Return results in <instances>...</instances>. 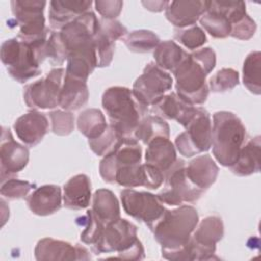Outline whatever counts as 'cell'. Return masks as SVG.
<instances>
[{
    "instance_id": "cell-1",
    "label": "cell",
    "mask_w": 261,
    "mask_h": 261,
    "mask_svg": "<svg viewBox=\"0 0 261 261\" xmlns=\"http://www.w3.org/2000/svg\"><path fill=\"white\" fill-rule=\"evenodd\" d=\"M215 52L209 47L188 53L172 72L176 82L175 93L194 106L203 104L209 94L206 77L215 67Z\"/></svg>"
},
{
    "instance_id": "cell-2",
    "label": "cell",
    "mask_w": 261,
    "mask_h": 261,
    "mask_svg": "<svg viewBox=\"0 0 261 261\" xmlns=\"http://www.w3.org/2000/svg\"><path fill=\"white\" fill-rule=\"evenodd\" d=\"M102 107L109 124L121 139H135L134 134L140 121L149 112L148 107L136 99L132 90L119 86L110 87L103 93Z\"/></svg>"
},
{
    "instance_id": "cell-3",
    "label": "cell",
    "mask_w": 261,
    "mask_h": 261,
    "mask_svg": "<svg viewBox=\"0 0 261 261\" xmlns=\"http://www.w3.org/2000/svg\"><path fill=\"white\" fill-rule=\"evenodd\" d=\"M48 37L34 42L15 37L2 43L1 60L12 79L23 84L41 73L40 64L46 59L45 45Z\"/></svg>"
},
{
    "instance_id": "cell-4",
    "label": "cell",
    "mask_w": 261,
    "mask_h": 261,
    "mask_svg": "<svg viewBox=\"0 0 261 261\" xmlns=\"http://www.w3.org/2000/svg\"><path fill=\"white\" fill-rule=\"evenodd\" d=\"M199 222L197 210L190 205L165 209L160 219L150 228L161 246V252H172L184 247Z\"/></svg>"
},
{
    "instance_id": "cell-5",
    "label": "cell",
    "mask_w": 261,
    "mask_h": 261,
    "mask_svg": "<svg viewBox=\"0 0 261 261\" xmlns=\"http://www.w3.org/2000/svg\"><path fill=\"white\" fill-rule=\"evenodd\" d=\"M246 128L241 119L230 111L213 114L211 146L214 158L222 166L230 167L245 143Z\"/></svg>"
},
{
    "instance_id": "cell-6",
    "label": "cell",
    "mask_w": 261,
    "mask_h": 261,
    "mask_svg": "<svg viewBox=\"0 0 261 261\" xmlns=\"http://www.w3.org/2000/svg\"><path fill=\"white\" fill-rule=\"evenodd\" d=\"M92 250L97 255L116 253L115 258L123 260L145 258L144 247L137 237V226L124 218L105 225Z\"/></svg>"
},
{
    "instance_id": "cell-7",
    "label": "cell",
    "mask_w": 261,
    "mask_h": 261,
    "mask_svg": "<svg viewBox=\"0 0 261 261\" xmlns=\"http://www.w3.org/2000/svg\"><path fill=\"white\" fill-rule=\"evenodd\" d=\"M224 233L223 222L216 215L198 222L189 242L170 255L171 260H209Z\"/></svg>"
},
{
    "instance_id": "cell-8",
    "label": "cell",
    "mask_w": 261,
    "mask_h": 261,
    "mask_svg": "<svg viewBox=\"0 0 261 261\" xmlns=\"http://www.w3.org/2000/svg\"><path fill=\"white\" fill-rule=\"evenodd\" d=\"M184 127L186 130L174 141L177 151L182 156L192 157L210 149L212 122L207 110L197 107L196 113Z\"/></svg>"
},
{
    "instance_id": "cell-9",
    "label": "cell",
    "mask_w": 261,
    "mask_h": 261,
    "mask_svg": "<svg viewBox=\"0 0 261 261\" xmlns=\"http://www.w3.org/2000/svg\"><path fill=\"white\" fill-rule=\"evenodd\" d=\"M164 187L157 197L169 206H179L184 203H194L205 191L194 186L186 174V162L176 159L171 168L164 174Z\"/></svg>"
},
{
    "instance_id": "cell-10",
    "label": "cell",
    "mask_w": 261,
    "mask_h": 261,
    "mask_svg": "<svg viewBox=\"0 0 261 261\" xmlns=\"http://www.w3.org/2000/svg\"><path fill=\"white\" fill-rule=\"evenodd\" d=\"M12 13L19 25L17 38L25 42H34L48 37L45 27L44 9L46 1L13 0L11 1Z\"/></svg>"
},
{
    "instance_id": "cell-11",
    "label": "cell",
    "mask_w": 261,
    "mask_h": 261,
    "mask_svg": "<svg viewBox=\"0 0 261 261\" xmlns=\"http://www.w3.org/2000/svg\"><path fill=\"white\" fill-rule=\"evenodd\" d=\"M64 75V68H53L46 76L25 86L23 100L27 106L33 109H52L59 106Z\"/></svg>"
},
{
    "instance_id": "cell-12",
    "label": "cell",
    "mask_w": 261,
    "mask_h": 261,
    "mask_svg": "<svg viewBox=\"0 0 261 261\" xmlns=\"http://www.w3.org/2000/svg\"><path fill=\"white\" fill-rule=\"evenodd\" d=\"M172 82L167 71L155 62H149L134 83L132 92L140 103L148 107L158 102L171 89Z\"/></svg>"
},
{
    "instance_id": "cell-13",
    "label": "cell",
    "mask_w": 261,
    "mask_h": 261,
    "mask_svg": "<svg viewBox=\"0 0 261 261\" xmlns=\"http://www.w3.org/2000/svg\"><path fill=\"white\" fill-rule=\"evenodd\" d=\"M120 200L125 213L142 221L151 228L163 215L165 208L157 195L124 189L120 192Z\"/></svg>"
},
{
    "instance_id": "cell-14",
    "label": "cell",
    "mask_w": 261,
    "mask_h": 261,
    "mask_svg": "<svg viewBox=\"0 0 261 261\" xmlns=\"http://www.w3.org/2000/svg\"><path fill=\"white\" fill-rule=\"evenodd\" d=\"M142 148L136 139H120L113 150L100 162L99 172L104 181L114 184L118 168L141 163Z\"/></svg>"
},
{
    "instance_id": "cell-15",
    "label": "cell",
    "mask_w": 261,
    "mask_h": 261,
    "mask_svg": "<svg viewBox=\"0 0 261 261\" xmlns=\"http://www.w3.org/2000/svg\"><path fill=\"white\" fill-rule=\"evenodd\" d=\"M29 150L17 143L8 127H2L0 144L1 181L21 171L29 162Z\"/></svg>"
},
{
    "instance_id": "cell-16",
    "label": "cell",
    "mask_w": 261,
    "mask_h": 261,
    "mask_svg": "<svg viewBox=\"0 0 261 261\" xmlns=\"http://www.w3.org/2000/svg\"><path fill=\"white\" fill-rule=\"evenodd\" d=\"M127 35L126 28L115 19H99V29L94 37L97 66H108L113 58L115 41Z\"/></svg>"
},
{
    "instance_id": "cell-17",
    "label": "cell",
    "mask_w": 261,
    "mask_h": 261,
    "mask_svg": "<svg viewBox=\"0 0 261 261\" xmlns=\"http://www.w3.org/2000/svg\"><path fill=\"white\" fill-rule=\"evenodd\" d=\"M98 29L99 19L92 11H88L80 15L71 22L64 25L59 33L67 53L79 47L92 43Z\"/></svg>"
},
{
    "instance_id": "cell-18",
    "label": "cell",
    "mask_w": 261,
    "mask_h": 261,
    "mask_svg": "<svg viewBox=\"0 0 261 261\" xmlns=\"http://www.w3.org/2000/svg\"><path fill=\"white\" fill-rule=\"evenodd\" d=\"M164 181V174L147 163H138L117 169L115 181L123 188L146 187L150 190L158 189Z\"/></svg>"
},
{
    "instance_id": "cell-19",
    "label": "cell",
    "mask_w": 261,
    "mask_h": 261,
    "mask_svg": "<svg viewBox=\"0 0 261 261\" xmlns=\"http://www.w3.org/2000/svg\"><path fill=\"white\" fill-rule=\"evenodd\" d=\"M35 257L39 261L89 260L91 258L85 247L72 246L68 242L52 238H44L37 243Z\"/></svg>"
},
{
    "instance_id": "cell-20",
    "label": "cell",
    "mask_w": 261,
    "mask_h": 261,
    "mask_svg": "<svg viewBox=\"0 0 261 261\" xmlns=\"http://www.w3.org/2000/svg\"><path fill=\"white\" fill-rule=\"evenodd\" d=\"M48 128L49 121L47 116L45 113L37 110L22 114L13 124V129L17 138L29 147L38 145L47 134Z\"/></svg>"
},
{
    "instance_id": "cell-21",
    "label": "cell",
    "mask_w": 261,
    "mask_h": 261,
    "mask_svg": "<svg viewBox=\"0 0 261 261\" xmlns=\"http://www.w3.org/2000/svg\"><path fill=\"white\" fill-rule=\"evenodd\" d=\"M197 111V107L182 100L176 93L164 95L158 102L152 105L151 112L165 119L176 120L185 126Z\"/></svg>"
},
{
    "instance_id": "cell-22",
    "label": "cell",
    "mask_w": 261,
    "mask_h": 261,
    "mask_svg": "<svg viewBox=\"0 0 261 261\" xmlns=\"http://www.w3.org/2000/svg\"><path fill=\"white\" fill-rule=\"evenodd\" d=\"M206 11V1H168L165 16L170 23L179 29L195 25Z\"/></svg>"
},
{
    "instance_id": "cell-23",
    "label": "cell",
    "mask_w": 261,
    "mask_h": 261,
    "mask_svg": "<svg viewBox=\"0 0 261 261\" xmlns=\"http://www.w3.org/2000/svg\"><path fill=\"white\" fill-rule=\"evenodd\" d=\"M61 188L56 185L41 186L27 198L30 210L39 216H47L61 208Z\"/></svg>"
},
{
    "instance_id": "cell-24",
    "label": "cell",
    "mask_w": 261,
    "mask_h": 261,
    "mask_svg": "<svg viewBox=\"0 0 261 261\" xmlns=\"http://www.w3.org/2000/svg\"><path fill=\"white\" fill-rule=\"evenodd\" d=\"M92 1L53 0L49 2V21L53 29L61 30L80 15L89 11Z\"/></svg>"
},
{
    "instance_id": "cell-25",
    "label": "cell",
    "mask_w": 261,
    "mask_h": 261,
    "mask_svg": "<svg viewBox=\"0 0 261 261\" xmlns=\"http://www.w3.org/2000/svg\"><path fill=\"white\" fill-rule=\"evenodd\" d=\"M218 171V166L208 154L200 155L186 165V174L190 181L203 191L215 182Z\"/></svg>"
},
{
    "instance_id": "cell-26",
    "label": "cell",
    "mask_w": 261,
    "mask_h": 261,
    "mask_svg": "<svg viewBox=\"0 0 261 261\" xmlns=\"http://www.w3.org/2000/svg\"><path fill=\"white\" fill-rule=\"evenodd\" d=\"M63 204L67 209L82 210L91 201V181L86 174H76L63 186Z\"/></svg>"
},
{
    "instance_id": "cell-27",
    "label": "cell",
    "mask_w": 261,
    "mask_h": 261,
    "mask_svg": "<svg viewBox=\"0 0 261 261\" xmlns=\"http://www.w3.org/2000/svg\"><path fill=\"white\" fill-rule=\"evenodd\" d=\"M174 145L167 138H155L147 147L145 161L165 174L176 161Z\"/></svg>"
},
{
    "instance_id": "cell-28",
    "label": "cell",
    "mask_w": 261,
    "mask_h": 261,
    "mask_svg": "<svg viewBox=\"0 0 261 261\" xmlns=\"http://www.w3.org/2000/svg\"><path fill=\"white\" fill-rule=\"evenodd\" d=\"M260 136H256L242 146L236 162L229 167L231 172L239 176L258 173L260 171Z\"/></svg>"
},
{
    "instance_id": "cell-29",
    "label": "cell",
    "mask_w": 261,
    "mask_h": 261,
    "mask_svg": "<svg viewBox=\"0 0 261 261\" xmlns=\"http://www.w3.org/2000/svg\"><path fill=\"white\" fill-rule=\"evenodd\" d=\"M88 99L87 82L65 74L59 95V107L66 111L77 110L87 104Z\"/></svg>"
},
{
    "instance_id": "cell-30",
    "label": "cell",
    "mask_w": 261,
    "mask_h": 261,
    "mask_svg": "<svg viewBox=\"0 0 261 261\" xmlns=\"http://www.w3.org/2000/svg\"><path fill=\"white\" fill-rule=\"evenodd\" d=\"M92 212L105 225L120 218L119 203L115 195L107 189H99L94 193Z\"/></svg>"
},
{
    "instance_id": "cell-31",
    "label": "cell",
    "mask_w": 261,
    "mask_h": 261,
    "mask_svg": "<svg viewBox=\"0 0 261 261\" xmlns=\"http://www.w3.org/2000/svg\"><path fill=\"white\" fill-rule=\"evenodd\" d=\"M187 55L188 52L170 40L160 42L153 53L155 63L163 70L170 72H173Z\"/></svg>"
},
{
    "instance_id": "cell-32",
    "label": "cell",
    "mask_w": 261,
    "mask_h": 261,
    "mask_svg": "<svg viewBox=\"0 0 261 261\" xmlns=\"http://www.w3.org/2000/svg\"><path fill=\"white\" fill-rule=\"evenodd\" d=\"M159 137L169 139V125L163 118L154 114H147L140 121L134 134V138L145 145H148L152 140Z\"/></svg>"
},
{
    "instance_id": "cell-33",
    "label": "cell",
    "mask_w": 261,
    "mask_h": 261,
    "mask_svg": "<svg viewBox=\"0 0 261 261\" xmlns=\"http://www.w3.org/2000/svg\"><path fill=\"white\" fill-rule=\"evenodd\" d=\"M76 124L79 130L89 140L100 137L108 127L104 114L96 108L83 110L77 116Z\"/></svg>"
},
{
    "instance_id": "cell-34",
    "label": "cell",
    "mask_w": 261,
    "mask_h": 261,
    "mask_svg": "<svg viewBox=\"0 0 261 261\" xmlns=\"http://www.w3.org/2000/svg\"><path fill=\"white\" fill-rule=\"evenodd\" d=\"M261 53L253 51L249 53L243 65V83L245 87L253 94L261 93Z\"/></svg>"
},
{
    "instance_id": "cell-35",
    "label": "cell",
    "mask_w": 261,
    "mask_h": 261,
    "mask_svg": "<svg viewBox=\"0 0 261 261\" xmlns=\"http://www.w3.org/2000/svg\"><path fill=\"white\" fill-rule=\"evenodd\" d=\"M205 31L216 39H224L230 35L231 25L228 19L221 13L206 8V11L199 19Z\"/></svg>"
},
{
    "instance_id": "cell-36",
    "label": "cell",
    "mask_w": 261,
    "mask_h": 261,
    "mask_svg": "<svg viewBox=\"0 0 261 261\" xmlns=\"http://www.w3.org/2000/svg\"><path fill=\"white\" fill-rule=\"evenodd\" d=\"M123 42L127 49L136 53H146L155 49L160 43L158 36L148 30H137L128 33Z\"/></svg>"
},
{
    "instance_id": "cell-37",
    "label": "cell",
    "mask_w": 261,
    "mask_h": 261,
    "mask_svg": "<svg viewBox=\"0 0 261 261\" xmlns=\"http://www.w3.org/2000/svg\"><path fill=\"white\" fill-rule=\"evenodd\" d=\"M174 39L190 50L199 49L207 42L204 31L196 24L186 29L175 30Z\"/></svg>"
},
{
    "instance_id": "cell-38",
    "label": "cell",
    "mask_w": 261,
    "mask_h": 261,
    "mask_svg": "<svg viewBox=\"0 0 261 261\" xmlns=\"http://www.w3.org/2000/svg\"><path fill=\"white\" fill-rule=\"evenodd\" d=\"M239 85V72L232 68H222L209 80V88L214 93H223Z\"/></svg>"
},
{
    "instance_id": "cell-39",
    "label": "cell",
    "mask_w": 261,
    "mask_h": 261,
    "mask_svg": "<svg viewBox=\"0 0 261 261\" xmlns=\"http://www.w3.org/2000/svg\"><path fill=\"white\" fill-rule=\"evenodd\" d=\"M67 50L61 40L59 32H52L45 45V56L53 65H62L67 59Z\"/></svg>"
},
{
    "instance_id": "cell-40",
    "label": "cell",
    "mask_w": 261,
    "mask_h": 261,
    "mask_svg": "<svg viewBox=\"0 0 261 261\" xmlns=\"http://www.w3.org/2000/svg\"><path fill=\"white\" fill-rule=\"evenodd\" d=\"M120 139L121 138H119L112 125L108 124V127L100 137L93 140H88V143L91 150L96 155L105 156L113 150V148Z\"/></svg>"
},
{
    "instance_id": "cell-41",
    "label": "cell",
    "mask_w": 261,
    "mask_h": 261,
    "mask_svg": "<svg viewBox=\"0 0 261 261\" xmlns=\"http://www.w3.org/2000/svg\"><path fill=\"white\" fill-rule=\"evenodd\" d=\"M35 188V185L27 180H20L16 178H7L1 181L0 193L2 197L8 200L23 199L25 198L30 191Z\"/></svg>"
},
{
    "instance_id": "cell-42",
    "label": "cell",
    "mask_w": 261,
    "mask_h": 261,
    "mask_svg": "<svg viewBox=\"0 0 261 261\" xmlns=\"http://www.w3.org/2000/svg\"><path fill=\"white\" fill-rule=\"evenodd\" d=\"M52 132L58 136H67L74 128V116L70 111L54 110L49 113Z\"/></svg>"
},
{
    "instance_id": "cell-43",
    "label": "cell",
    "mask_w": 261,
    "mask_h": 261,
    "mask_svg": "<svg viewBox=\"0 0 261 261\" xmlns=\"http://www.w3.org/2000/svg\"><path fill=\"white\" fill-rule=\"evenodd\" d=\"M256 22L246 14L241 20L231 25L230 35L232 38L239 40H249L251 39L256 32Z\"/></svg>"
},
{
    "instance_id": "cell-44",
    "label": "cell",
    "mask_w": 261,
    "mask_h": 261,
    "mask_svg": "<svg viewBox=\"0 0 261 261\" xmlns=\"http://www.w3.org/2000/svg\"><path fill=\"white\" fill-rule=\"evenodd\" d=\"M95 8L105 19H114L117 17L122 9L123 2L119 0H97L95 1Z\"/></svg>"
},
{
    "instance_id": "cell-45",
    "label": "cell",
    "mask_w": 261,
    "mask_h": 261,
    "mask_svg": "<svg viewBox=\"0 0 261 261\" xmlns=\"http://www.w3.org/2000/svg\"><path fill=\"white\" fill-rule=\"evenodd\" d=\"M168 1H143L142 4L151 11H155V12H159L162 11L163 9H165L166 5H167Z\"/></svg>"
}]
</instances>
